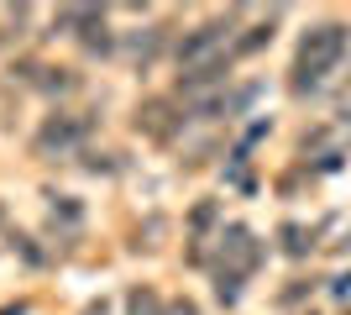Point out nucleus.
Returning a JSON list of instances; mask_svg holds the SVG:
<instances>
[{
    "label": "nucleus",
    "mask_w": 351,
    "mask_h": 315,
    "mask_svg": "<svg viewBox=\"0 0 351 315\" xmlns=\"http://www.w3.org/2000/svg\"><path fill=\"white\" fill-rule=\"evenodd\" d=\"M236 16H215L205 27H194L178 47V84L184 95L194 90H215L220 79H226V63H231V47H236Z\"/></svg>",
    "instance_id": "obj_1"
},
{
    "label": "nucleus",
    "mask_w": 351,
    "mask_h": 315,
    "mask_svg": "<svg viewBox=\"0 0 351 315\" xmlns=\"http://www.w3.org/2000/svg\"><path fill=\"white\" fill-rule=\"evenodd\" d=\"M346 47H351V32L341 27V21H320V27H309L304 37H299V53H293L289 90H293V95H315L325 79L341 69Z\"/></svg>",
    "instance_id": "obj_2"
},
{
    "label": "nucleus",
    "mask_w": 351,
    "mask_h": 315,
    "mask_svg": "<svg viewBox=\"0 0 351 315\" xmlns=\"http://www.w3.org/2000/svg\"><path fill=\"white\" fill-rule=\"evenodd\" d=\"M263 263V242L252 237V226H226L215 237V294L220 305H236L241 300V284Z\"/></svg>",
    "instance_id": "obj_3"
},
{
    "label": "nucleus",
    "mask_w": 351,
    "mask_h": 315,
    "mask_svg": "<svg viewBox=\"0 0 351 315\" xmlns=\"http://www.w3.org/2000/svg\"><path fill=\"white\" fill-rule=\"evenodd\" d=\"M304 163L309 168H320V174H330V168H341V158L351 152V110H341V116L320 121L315 132L304 137Z\"/></svg>",
    "instance_id": "obj_4"
},
{
    "label": "nucleus",
    "mask_w": 351,
    "mask_h": 315,
    "mask_svg": "<svg viewBox=\"0 0 351 315\" xmlns=\"http://www.w3.org/2000/svg\"><path fill=\"white\" fill-rule=\"evenodd\" d=\"M95 132V121L79 116V110H58L37 126V158H73L84 148V137Z\"/></svg>",
    "instance_id": "obj_5"
},
{
    "label": "nucleus",
    "mask_w": 351,
    "mask_h": 315,
    "mask_svg": "<svg viewBox=\"0 0 351 315\" xmlns=\"http://www.w3.org/2000/svg\"><path fill=\"white\" fill-rule=\"evenodd\" d=\"M178 126H184V110H178L173 100H162V95H158V100L136 105V132L152 137V142H173Z\"/></svg>",
    "instance_id": "obj_6"
},
{
    "label": "nucleus",
    "mask_w": 351,
    "mask_h": 315,
    "mask_svg": "<svg viewBox=\"0 0 351 315\" xmlns=\"http://www.w3.org/2000/svg\"><path fill=\"white\" fill-rule=\"evenodd\" d=\"M121 47H126V58H132V63H152V53L162 47V27H136Z\"/></svg>",
    "instance_id": "obj_7"
},
{
    "label": "nucleus",
    "mask_w": 351,
    "mask_h": 315,
    "mask_svg": "<svg viewBox=\"0 0 351 315\" xmlns=\"http://www.w3.org/2000/svg\"><path fill=\"white\" fill-rule=\"evenodd\" d=\"M273 27H278V16H267V21H257V27H247V37H236L231 58H247V53H257L263 43H273Z\"/></svg>",
    "instance_id": "obj_8"
},
{
    "label": "nucleus",
    "mask_w": 351,
    "mask_h": 315,
    "mask_svg": "<svg viewBox=\"0 0 351 315\" xmlns=\"http://www.w3.org/2000/svg\"><path fill=\"white\" fill-rule=\"evenodd\" d=\"M278 242H283V253H289V257H304L309 247H315V231H309V226H299V221H283Z\"/></svg>",
    "instance_id": "obj_9"
},
{
    "label": "nucleus",
    "mask_w": 351,
    "mask_h": 315,
    "mask_svg": "<svg viewBox=\"0 0 351 315\" xmlns=\"http://www.w3.org/2000/svg\"><path fill=\"white\" fill-rule=\"evenodd\" d=\"M162 310H168V305H162L152 289H142V284L126 294V315H162Z\"/></svg>",
    "instance_id": "obj_10"
},
{
    "label": "nucleus",
    "mask_w": 351,
    "mask_h": 315,
    "mask_svg": "<svg viewBox=\"0 0 351 315\" xmlns=\"http://www.w3.org/2000/svg\"><path fill=\"white\" fill-rule=\"evenodd\" d=\"M162 315H199V305H194V300H173Z\"/></svg>",
    "instance_id": "obj_11"
},
{
    "label": "nucleus",
    "mask_w": 351,
    "mask_h": 315,
    "mask_svg": "<svg viewBox=\"0 0 351 315\" xmlns=\"http://www.w3.org/2000/svg\"><path fill=\"white\" fill-rule=\"evenodd\" d=\"M84 315H105V300H100V305H89V310H84Z\"/></svg>",
    "instance_id": "obj_12"
},
{
    "label": "nucleus",
    "mask_w": 351,
    "mask_h": 315,
    "mask_svg": "<svg viewBox=\"0 0 351 315\" xmlns=\"http://www.w3.org/2000/svg\"><path fill=\"white\" fill-rule=\"evenodd\" d=\"M346 253H351V231H346Z\"/></svg>",
    "instance_id": "obj_13"
}]
</instances>
